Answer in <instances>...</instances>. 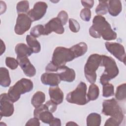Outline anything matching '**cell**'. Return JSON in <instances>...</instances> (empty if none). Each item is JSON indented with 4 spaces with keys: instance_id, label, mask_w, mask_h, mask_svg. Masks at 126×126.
<instances>
[{
    "instance_id": "cell-1",
    "label": "cell",
    "mask_w": 126,
    "mask_h": 126,
    "mask_svg": "<svg viewBox=\"0 0 126 126\" xmlns=\"http://www.w3.org/2000/svg\"><path fill=\"white\" fill-rule=\"evenodd\" d=\"M89 33L94 38L102 37L105 40H112L117 38V33L111 28L110 24L101 15H96L93 20V25L89 29Z\"/></svg>"
},
{
    "instance_id": "cell-2",
    "label": "cell",
    "mask_w": 126,
    "mask_h": 126,
    "mask_svg": "<svg viewBox=\"0 0 126 126\" xmlns=\"http://www.w3.org/2000/svg\"><path fill=\"white\" fill-rule=\"evenodd\" d=\"M102 107V113L105 116H111L106 121L104 126H118L122 123L124 118V113L115 99L104 100Z\"/></svg>"
},
{
    "instance_id": "cell-3",
    "label": "cell",
    "mask_w": 126,
    "mask_h": 126,
    "mask_svg": "<svg viewBox=\"0 0 126 126\" xmlns=\"http://www.w3.org/2000/svg\"><path fill=\"white\" fill-rule=\"evenodd\" d=\"M100 66L105 67L104 71L100 78V82L102 85L109 83L110 80L116 77L119 74V68L116 62L111 57L101 55Z\"/></svg>"
},
{
    "instance_id": "cell-4",
    "label": "cell",
    "mask_w": 126,
    "mask_h": 126,
    "mask_svg": "<svg viewBox=\"0 0 126 126\" xmlns=\"http://www.w3.org/2000/svg\"><path fill=\"white\" fill-rule=\"evenodd\" d=\"M33 88L32 82L30 79L23 78L9 89L7 94L10 99L15 102L19 100L22 94L30 92Z\"/></svg>"
},
{
    "instance_id": "cell-5",
    "label": "cell",
    "mask_w": 126,
    "mask_h": 126,
    "mask_svg": "<svg viewBox=\"0 0 126 126\" xmlns=\"http://www.w3.org/2000/svg\"><path fill=\"white\" fill-rule=\"evenodd\" d=\"M101 55L93 54L89 56L84 66V73L86 78L91 84L95 82L96 80V71L100 66Z\"/></svg>"
},
{
    "instance_id": "cell-6",
    "label": "cell",
    "mask_w": 126,
    "mask_h": 126,
    "mask_svg": "<svg viewBox=\"0 0 126 126\" xmlns=\"http://www.w3.org/2000/svg\"><path fill=\"white\" fill-rule=\"evenodd\" d=\"M87 89L86 84L80 82L74 90L67 94L66 100L69 103L79 105L86 104L90 101L87 97Z\"/></svg>"
},
{
    "instance_id": "cell-7",
    "label": "cell",
    "mask_w": 126,
    "mask_h": 126,
    "mask_svg": "<svg viewBox=\"0 0 126 126\" xmlns=\"http://www.w3.org/2000/svg\"><path fill=\"white\" fill-rule=\"evenodd\" d=\"M75 58L70 48L57 47L54 51L51 62L59 68L60 66L65 65L67 62H70Z\"/></svg>"
},
{
    "instance_id": "cell-8",
    "label": "cell",
    "mask_w": 126,
    "mask_h": 126,
    "mask_svg": "<svg viewBox=\"0 0 126 126\" xmlns=\"http://www.w3.org/2000/svg\"><path fill=\"white\" fill-rule=\"evenodd\" d=\"M32 20L25 13L18 15L14 28L15 32L18 35H22L28 31L31 26Z\"/></svg>"
},
{
    "instance_id": "cell-9",
    "label": "cell",
    "mask_w": 126,
    "mask_h": 126,
    "mask_svg": "<svg viewBox=\"0 0 126 126\" xmlns=\"http://www.w3.org/2000/svg\"><path fill=\"white\" fill-rule=\"evenodd\" d=\"M106 49L120 62L126 63V53L124 47L117 42H106L105 43Z\"/></svg>"
},
{
    "instance_id": "cell-10",
    "label": "cell",
    "mask_w": 126,
    "mask_h": 126,
    "mask_svg": "<svg viewBox=\"0 0 126 126\" xmlns=\"http://www.w3.org/2000/svg\"><path fill=\"white\" fill-rule=\"evenodd\" d=\"M0 103V119L2 116L10 117L12 115L14 111L13 102L9 97L7 94H1Z\"/></svg>"
},
{
    "instance_id": "cell-11",
    "label": "cell",
    "mask_w": 126,
    "mask_h": 126,
    "mask_svg": "<svg viewBox=\"0 0 126 126\" xmlns=\"http://www.w3.org/2000/svg\"><path fill=\"white\" fill-rule=\"evenodd\" d=\"M47 7L48 5L45 2L38 1L34 4L33 8L28 12L27 15L32 21H38L44 16Z\"/></svg>"
},
{
    "instance_id": "cell-12",
    "label": "cell",
    "mask_w": 126,
    "mask_h": 126,
    "mask_svg": "<svg viewBox=\"0 0 126 126\" xmlns=\"http://www.w3.org/2000/svg\"><path fill=\"white\" fill-rule=\"evenodd\" d=\"M33 116L44 123L48 124L49 125L54 119L52 113L48 110L45 104L35 108L33 111Z\"/></svg>"
},
{
    "instance_id": "cell-13",
    "label": "cell",
    "mask_w": 126,
    "mask_h": 126,
    "mask_svg": "<svg viewBox=\"0 0 126 126\" xmlns=\"http://www.w3.org/2000/svg\"><path fill=\"white\" fill-rule=\"evenodd\" d=\"M64 32L63 26L58 17L52 19L44 26V35H48L52 32L61 34Z\"/></svg>"
},
{
    "instance_id": "cell-14",
    "label": "cell",
    "mask_w": 126,
    "mask_h": 126,
    "mask_svg": "<svg viewBox=\"0 0 126 126\" xmlns=\"http://www.w3.org/2000/svg\"><path fill=\"white\" fill-rule=\"evenodd\" d=\"M17 60L19 65L27 76L32 77L35 75L36 69L27 57H17Z\"/></svg>"
},
{
    "instance_id": "cell-15",
    "label": "cell",
    "mask_w": 126,
    "mask_h": 126,
    "mask_svg": "<svg viewBox=\"0 0 126 126\" xmlns=\"http://www.w3.org/2000/svg\"><path fill=\"white\" fill-rule=\"evenodd\" d=\"M61 81L67 82H72L75 79V71L68 66L63 65L60 66L57 70Z\"/></svg>"
},
{
    "instance_id": "cell-16",
    "label": "cell",
    "mask_w": 126,
    "mask_h": 126,
    "mask_svg": "<svg viewBox=\"0 0 126 126\" xmlns=\"http://www.w3.org/2000/svg\"><path fill=\"white\" fill-rule=\"evenodd\" d=\"M41 82L46 85L57 86L61 82V78L58 73H44L41 76Z\"/></svg>"
},
{
    "instance_id": "cell-17",
    "label": "cell",
    "mask_w": 126,
    "mask_h": 126,
    "mask_svg": "<svg viewBox=\"0 0 126 126\" xmlns=\"http://www.w3.org/2000/svg\"><path fill=\"white\" fill-rule=\"evenodd\" d=\"M50 100L57 105L62 103L63 100V93L58 86H51L49 89Z\"/></svg>"
},
{
    "instance_id": "cell-18",
    "label": "cell",
    "mask_w": 126,
    "mask_h": 126,
    "mask_svg": "<svg viewBox=\"0 0 126 126\" xmlns=\"http://www.w3.org/2000/svg\"><path fill=\"white\" fill-rule=\"evenodd\" d=\"M122 5L121 0H112L108 1V12L112 16H118L122 11Z\"/></svg>"
},
{
    "instance_id": "cell-19",
    "label": "cell",
    "mask_w": 126,
    "mask_h": 126,
    "mask_svg": "<svg viewBox=\"0 0 126 126\" xmlns=\"http://www.w3.org/2000/svg\"><path fill=\"white\" fill-rule=\"evenodd\" d=\"M15 52L17 57H28L33 53L32 50L24 43L17 44L15 47Z\"/></svg>"
},
{
    "instance_id": "cell-20",
    "label": "cell",
    "mask_w": 126,
    "mask_h": 126,
    "mask_svg": "<svg viewBox=\"0 0 126 126\" xmlns=\"http://www.w3.org/2000/svg\"><path fill=\"white\" fill-rule=\"evenodd\" d=\"M70 49L76 58L84 55L87 52L88 46L85 42H81L73 45Z\"/></svg>"
},
{
    "instance_id": "cell-21",
    "label": "cell",
    "mask_w": 126,
    "mask_h": 126,
    "mask_svg": "<svg viewBox=\"0 0 126 126\" xmlns=\"http://www.w3.org/2000/svg\"><path fill=\"white\" fill-rule=\"evenodd\" d=\"M11 83V79L8 69L5 67L0 68V84L2 87H7Z\"/></svg>"
},
{
    "instance_id": "cell-22",
    "label": "cell",
    "mask_w": 126,
    "mask_h": 126,
    "mask_svg": "<svg viewBox=\"0 0 126 126\" xmlns=\"http://www.w3.org/2000/svg\"><path fill=\"white\" fill-rule=\"evenodd\" d=\"M26 42L29 47L32 50L33 53H37L40 51V44L35 37L31 35H27L26 36Z\"/></svg>"
},
{
    "instance_id": "cell-23",
    "label": "cell",
    "mask_w": 126,
    "mask_h": 126,
    "mask_svg": "<svg viewBox=\"0 0 126 126\" xmlns=\"http://www.w3.org/2000/svg\"><path fill=\"white\" fill-rule=\"evenodd\" d=\"M45 100V94L42 92L38 91L34 93V94L33 95L32 98L31 103L34 108H36L43 104Z\"/></svg>"
},
{
    "instance_id": "cell-24",
    "label": "cell",
    "mask_w": 126,
    "mask_h": 126,
    "mask_svg": "<svg viewBox=\"0 0 126 126\" xmlns=\"http://www.w3.org/2000/svg\"><path fill=\"white\" fill-rule=\"evenodd\" d=\"M101 116L96 113L90 114L86 119L87 126H99L101 124Z\"/></svg>"
},
{
    "instance_id": "cell-25",
    "label": "cell",
    "mask_w": 126,
    "mask_h": 126,
    "mask_svg": "<svg viewBox=\"0 0 126 126\" xmlns=\"http://www.w3.org/2000/svg\"><path fill=\"white\" fill-rule=\"evenodd\" d=\"M99 94V90L98 86L94 83L90 85L87 94V97L89 100L90 101L96 100L98 98Z\"/></svg>"
},
{
    "instance_id": "cell-26",
    "label": "cell",
    "mask_w": 126,
    "mask_h": 126,
    "mask_svg": "<svg viewBox=\"0 0 126 126\" xmlns=\"http://www.w3.org/2000/svg\"><path fill=\"white\" fill-rule=\"evenodd\" d=\"M115 97L118 100H123L126 99V83L121 84L117 87L115 93Z\"/></svg>"
},
{
    "instance_id": "cell-27",
    "label": "cell",
    "mask_w": 126,
    "mask_h": 126,
    "mask_svg": "<svg viewBox=\"0 0 126 126\" xmlns=\"http://www.w3.org/2000/svg\"><path fill=\"white\" fill-rule=\"evenodd\" d=\"M108 12V1H99L95 9V13L98 15H105Z\"/></svg>"
},
{
    "instance_id": "cell-28",
    "label": "cell",
    "mask_w": 126,
    "mask_h": 126,
    "mask_svg": "<svg viewBox=\"0 0 126 126\" xmlns=\"http://www.w3.org/2000/svg\"><path fill=\"white\" fill-rule=\"evenodd\" d=\"M31 35L36 38L41 35H44V26L42 25H37L34 26L31 30Z\"/></svg>"
},
{
    "instance_id": "cell-29",
    "label": "cell",
    "mask_w": 126,
    "mask_h": 126,
    "mask_svg": "<svg viewBox=\"0 0 126 126\" xmlns=\"http://www.w3.org/2000/svg\"><path fill=\"white\" fill-rule=\"evenodd\" d=\"M102 95L105 97H108L114 95V86L110 83H107L103 85Z\"/></svg>"
},
{
    "instance_id": "cell-30",
    "label": "cell",
    "mask_w": 126,
    "mask_h": 126,
    "mask_svg": "<svg viewBox=\"0 0 126 126\" xmlns=\"http://www.w3.org/2000/svg\"><path fill=\"white\" fill-rule=\"evenodd\" d=\"M16 9L17 13L19 14L28 12L29 9V1L27 0H24L18 2L16 5Z\"/></svg>"
},
{
    "instance_id": "cell-31",
    "label": "cell",
    "mask_w": 126,
    "mask_h": 126,
    "mask_svg": "<svg viewBox=\"0 0 126 126\" xmlns=\"http://www.w3.org/2000/svg\"><path fill=\"white\" fill-rule=\"evenodd\" d=\"M6 65L11 69L14 70L17 68L19 63L17 59L12 57H6L5 59Z\"/></svg>"
},
{
    "instance_id": "cell-32",
    "label": "cell",
    "mask_w": 126,
    "mask_h": 126,
    "mask_svg": "<svg viewBox=\"0 0 126 126\" xmlns=\"http://www.w3.org/2000/svg\"><path fill=\"white\" fill-rule=\"evenodd\" d=\"M69 28L73 32H77L80 29L79 23L75 19L70 18L69 19Z\"/></svg>"
},
{
    "instance_id": "cell-33",
    "label": "cell",
    "mask_w": 126,
    "mask_h": 126,
    "mask_svg": "<svg viewBox=\"0 0 126 126\" xmlns=\"http://www.w3.org/2000/svg\"><path fill=\"white\" fill-rule=\"evenodd\" d=\"M81 18L84 21L88 22L91 18V11L90 9L83 8L81 10L80 14Z\"/></svg>"
},
{
    "instance_id": "cell-34",
    "label": "cell",
    "mask_w": 126,
    "mask_h": 126,
    "mask_svg": "<svg viewBox=\"0 0 126 126\" xmlns=\"http://www.w3.org/2000/svg\"><path fill=\"white\" fill-rule=\"evenodd\" d=\"M57 17L61 20L63 25L64 26L66 24L67 22L68 16L66 11L64 10H62L59 13Z\"/></svg>"
},
{
    "instance_id": "cell-35",
    "label": "cell",
    "mask_w": 126,
    "mask_h": 126,
    "mask_svg": "<svg viewBox=\"0 0 126 126\" xmlns=\"http://www.w3.org/2000/svg\"><path fill=\"white\" fill-rule=\"evenodd\" d=\"M45 104L47 106L48 110L51 113H54L56 111L57 108V105L53 102L51 100L47 101Z\"/></svg>"
},
{
    "instance_id": "cell-36",
    "label": "cell",
    "mask_w": 126,
    "mask_h": 126,
    "mask_svg": "<svg viewBox=\"0 0 126 126\" xmlns=\"http://www.w3.org/2000/svg\"><path fill=\"white\" fill-rule=\"evenodd\" d=\"M26 126H39L40 125V122H39V120L37 118L34 117L33 118H32L30 119L26 124L25 125Z\"/></svg>"
},
{
    "instance_id": "cell-37",
    "label": "cell",
    "mask_w": 126,
    "mask_h": 126,
    "mask_svg": "<svg viewBox=\"0 0 126 126\" xmlns=\"http://www.w3.org/2000/svg\"><path fill=\"white\" fill-rule=\"evenodd\" d=\"M81 3L82 5L86 8L90 9L92 8L94 4V0H81Z\"/></svg>"
},
{
    "instance_id": "cell-38",
    "label": "cell",
    "mask_w": 126,
    "mask_h": 126,
    "mask_svg": "<svg viewBox=\"0 0 126 126\" xmlns=\"http://www.w3.org/2000/svg\"><path fill=\"white\" fill-rule=\"evenodd\" d=\"M58 69V67L56 66L51 62L49 63L45 68V70L47 72H54V71L57 72Z\"/></svg>"
},
{
    "instance_id": "cell-39",
    "label": "cell",
    "mask_w": 126,
    "mask_h": 126,
    "mask_svg": "<svg viewBox=\"0 0 126 126\" xmlns=\"http://www.w3.org/2000/svg\"><path fill=\"white\" fill-rule=\"evenodd\" d=\"M50 126H61V122L60 119L57 118H54L52 122L49 124Z\"/></svg>"
},
{
    "instance_id": "cell-40",
    "label": "cell",
    "mask_w": 126,
    "mask_h": 126,
    "mask_svg": "<svg viewBox=\"0 0 126 126\" xmlns=\"http://www.w3.org/2000/svg\"><path fill=\"white\" fill-rule=\"evenodd\" d=\"M1 49H0V55H1L3 53H4L5 52V44L4 43V42H3V41L1 39Z\"/></svg>"
},
{
    "instance_id": "cell-41",
    "label": "cell",
    "mask_w": 126,
    "mask_h": 126,
    "mask_svg": "<svg viewBox=\"0 0 126 126\" xmlns=\"http://www.w3.org/2000/svg\"><path fill=\"white\" fill-rule=\"evenodd\" d=\"M66 126H78V124H77L74 122L70 121L66 124Z\"/></svg>"
}]
</instances>
